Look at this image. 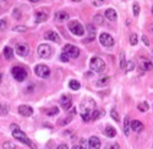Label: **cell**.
<instances>
[{
	"label": "cell",
	"mask_w": 153,
	"mask_h": 149,
	"mask_svg": "<svg viewBox=\"0 0 153 149\" xmlns=\"http://www.w3.org/2000/svg\"><path fill=\"white\" fill-rule=\"evenodd\" d=\"M7 111H9L7 105H5V104H1V105H0V114H1V115H6V114H7Z\"/></svg>",
	"instance_id": "cell-31"
},
{
	"label": "cell",
	"mask_w": 153,
	"mask_h": 149,
	"mask_svg": "<svg viewBox=\"0 0 153 149\" xmlns=\"http://www.w3.org/2000/svg\"><path fill=\"white\" fill-rule=\"evenodd\" d=\"M88 148L90 149H99L100 148V141L98 137H91L90 141H88Z\"/></svg>",
	"instance_id": "cell-14"
},
{
	"label": "cell",
	"mask_w": 153,
	"mask_h": 149,
	"mask_svg": "<svg viewBox=\"0 0 153 149\" xmlns=\"http://www.w3.org/2000/svg\"><path fill=\"white\" fill-rule=\"evenodd\" d=\"M87 30L88 32L91 33V38H90V42L94 39V35H96V30H94V26L93 24H87Z\"/></svg>",
	"instance_id": "cell-24"
},
{
	"label": "cell",
	"mask_w": 153,
	"mask_h": 149,
	"mask_svg": "<svg viewBox=\"0 0 153 149\" xmlns=\"http://www.w3.org/2000/svg\"><path fill=\"white\" fill-rule=\"evenodd\" d=\"M92 4L94 6H100V5H103V1H92Z\"/></svg>",
	"instance_id": "cell-45"
},
{
	"label": "cell",
	"mask_w": 153,
	"mask_h": 149,
	"mask_svg": "<svg viewBox=\"0 0 153 149\" xmlns=\"http://www.w3.org/2000/svg\"><path fill=\"white\" fill-rule=\"evenodd\" d=\"M94 108H96V104L92 99H86V100L82 102L81 106H80V114H81V117L83 119V121H90L91 120V114L94 111Z\"/></svg>",
	"instance_id": "cell-2"
},
{
	"label": "cell",
	"mask_w": 153,
	"mask_h": 149,
	"mask_svg": "<svg viewBox=\"0 0 153 149\" xmlns=\"http://www.w3.org/2000/svg\"><path fill=\"white\" fill-rule=\"evenodd\" d=\"M148 104L146 103V102H143V103H140L138 105H137V109L140 110V111H141V113H145V111H147L148 110Z\"/></svg>",
	"instance_id": "cell-25"
},
{
	"label": "cell",
	"mask_w": 153,
	"mask_h": 149,
	"mask_svg": "<svg viewBox=\"0 0 153 149\" xmlns=\"http://www.w3.org/2000/svg\"><path fill=\"white\" fill-rule=\"evenodd\" d=\"M69 87L71 89H74V91H77V89H80V82L79 81H76V80H71L70 82H69Z\"/></svg>",
	"instance_id": "cell-23"
},
{
	"label": "cell",
	"mask_w": 153,
	"mask_h": 149,
	"mask_svg": "<svg viewBox=\"0 0 153 149\" xmlns=\"http://www.w3.org/2000/svg\"><path fill=\"white\" fill-rule=\"evenodd\" d=\"M69 20V14L66 11H58L56 14H55V21L58 22H64V21H66Z\"/></svg>",
	"instance_id": "cell-16"
},
{
	"label": "cell",
	"mask_w": 153,
	"mask_h": 149,
	"mask_svg": "<svg viewBox=\"0 0 153 149\" xmlns=\"http://www.w3.org/2000/svg\"><path fill=\"white\" fill-rule=\"evenodd\" d=\"M71 120H72V117H71V116H66V119H65V120H64V121H60L59 123H60V125H66V123H68V122H70Z\"/></svg>",
	"instance_id": "cell-43"
},
{
	"label": "cell",
	"mask_w": 153,
	"mask_h": 149,
	"mask_svg": "<svg viewBox=\"0 0 153 149\" xmlns=\"http://www.w3.org/2000/svg\"><path fill=\"white\" fill-rule=\"evenodd\" d=\"M72 149H80V147H79V145H74Z\"/></svg>",
	"instance_id": "cell-47"
},
{
	"label": "cell",
	"mask_w": 153,
	"mask_h": 149,
	"mask_svg": "<svg viewBox=\"0 0 153 149\" xmlns=\"http://www.w3.org/2000/svg\"><path fill=\"white\" fill-rule=\"evenodd\" d=\"M152 12H153V7H152Z\"/></svg>",
	"instance_id": "cell-48"
},
{
	"label": "cell",
	"mask_w": 153,
	"mask_h": 149,
	"mask_svg": "<svg viewBox=\"0 0 153 149\" xmlns=\"http://www.w3.org/2000/svg\"><path fill=\"white\" fill-rule=\"evenodd\" d=\"M102 115V113L100 111H98V110H94L93 113H92V115H91V117H92V120H97V119H99V116Z\"/></svg>",
	"instance_id": "cell-34"
},
{
	"label": "cell",
	"mask_w": 153,
	"mask_h": 149,
	"mask_svg": "<svg viewBox=\"0 0 153 149\" xmlns=\"http://www.w3.org/2000/svg\"><path fill=\"white\" fill-rule=\"evenodd\" d=\"M59 113V108H53V109H50L49 111H47V115L48 116H53V115H56Z\"/></svg>",
	"instance_id": "cell-32"
},
{
	"label": "cell",
	"mask_w": 153,
	"mask_h": 149,
	"mask_svg": "<svg viewBox=\"0 0 153 149\" xmlns=\"http://www.w3.org/2000/svg\"><path fill=\"white\" fill-rule=\"evenodd\" d=\"M36 20H37V22H44V21H47V20H48L47 11H44V10L37 11V12H36Z\"/></svg>",
	"instance_id": "cell-15"
},
{
	"label": "cell",
	"mask_w": 153,
	"mask_h": 149,
	"mask_svg": "<svg viewBox=\"0 0 153 149\" xmlns=\"http://www.w3.org/2000/svg\"><path fill=\"white\" fill-rule=\"evenodd\" d=\"M19 113L23 116H31L33 114V109L28 105H20L19 106Z\"/></svg>",
	"instance_id": "cell-13"
},
{
	"label": "cell",
	"mask_w": 153,
	"mask_h": 149,
	"mask_svg": "<svg viewBox=\"0 0 153 149\" xmlns=\"http://www.w3.org/2000/svg\"><path fill=\"white\" fill-rule=\"evenodd\" d=\"M130 127H131L132 131H135V132H141V131L143 130V123H142L141 121H138V120H134V121L131 122Z\"/></svg>",
	"instance_id": "cell-17"
},
{
	"label": "cell",
	"mask_w": 153,
	"mask_h": 149,
	"mask_svg": "<svg viewBox=\"0 0 153 149\" xmlns=\"http://www.w3.org/2000/svg\"><path fill=\"white\" fill-rule=\"evenodd\" d=\"M16 53L19 56H27L30 53V48L26 44H19L16 46Z\"/></svg>",
	"instance_id": "cell-11"
},
{
	"label": "cell",
	"mask_w": 153,
	"mask_h": 149,
	"mask_svg": "<svg viewBox=\"0 0 153 149\" xmlns=\"http://www.w3.org/2000/svg\"><path fill=\"white\" fill-rule=\"evenodd\" d=\"M90 67L93 72H97V73H102V72H104L105 70V64H104V61L102 60L100 58H92L91 59V63H90Z\"/></svg>",
	"instance_id": "cell-3"
},
{
	"label": "cell",
	"mask_w": 153,
	"mask_h": 149,
	"mask_svg": "<svg viewBox=\"0 0 153 149\" xmlns=\"http://www.w3.org/2000/svg\"><path fill=\"white\" fill-rule=\"evenodd\" d=\"M105 134L108 136L109 138H113V137H115L117 136V131L113 126H107L105 127Z\"/></svg>",
	"instance_id": "cell-21"
},
{
	"label": "cell",
	"mask_w": 153,
	"mask_h": 149,
	"mask_svg": "<svg viewBox=\"0 0 153 149\" xmlns=\"http://www.w3.org/2000/svg\"><path fill=\"white\" fill-rule=\"evenodd\" d=\"M94 22L97 24H103V17H102L100 15H96L94 16Z\"/></svg>",
	"instance_id": "cell-36"
},
{
	"label": "cell",
	"mask_w": 153,
	"mask_h": 149,
	"mask_svg": "<svg viewBox=\"0 0 153 149\" xmlns=\"http://www.w3.org/2000/svg\"><path fill=\"white\" fill-rule=\"evenodd\" d=\"M124 133H125L126 137L130 133V119H129V116H126L124 120Z\"/></svg>",
	"instance_id": "cell-20"
},
{
	"label": "cell",
	"mask_w": 153,
	"mask_h": 149,
	"mask_svg": "<svg viewBox=\"0 0 153 149\" xmlns=\"http://www.w3.org/2000/svg\"><path fill=\"white\" fill-rule=\"evenodd\" d=\"M99 42H100L102 45H103V46H107V48L113 46V44H114L113 37H111L110 34H108V33H102V34L99 35Z\"/></svg>",
	"instance_id": "cell-9"
},
{
	"label": "cell",
	"mask_w": 153,
	"mask_h": 149,
	"mask_svg": "<svg viewBox=\"0 0 153 149\" xmlns=\"http://www.w3.org/2000/svg\"><path fill=\"white\" fill-rule=\"evenodd\" d=\"M60 104H61V106L65 109V110L70 109L71 108V104H72V98L70 95H68V94H64L60 98Z\"/></svg>",
	"instance_id": "cell-10"
},
{
	"label": "cell",
	"mask_w": 153,
	"mask_h": 149,
	"mask_svg": "<svg viewBox=\"0 0 153 149\" xmlns=\"http://www.w3.org/2000/svg\"><path fill=\"white\" fill-rule=\"evenodd\" d=\"M56 149H69V147H68L66 144H60V145H59Z\"/></svg>",
	"instance_id": "cell-44"
},
{
	"label": "cell",
	"mask_w": 153,
	"mask_h": 149,
	"mask_svg": "<svg viewBox=\"0 0 153 149\" xmlns=\"http://www.w3.org/2000/svg\"><path fill=\"white\" fill-rule=\"evenodd\" d=\"M38 55H39V58L42 59H48L52 56L53 54V48L48 45V44H41L39 46H38V50H37Z\"/></svg>",
	"instance_id": "cell-6"
},
{
	"label": "cell",
	"mask_w": 153,
	"mask_h": 149,
	"mask_svg": "<svg viewBox=\"0 0 153 149\" xmlns=\"http://www.w3.org/2000/svg\"><path fill=\"white\" fill-rule=\"evenodd\" d=\"M14 17H15V18H17V20H20V18H21V12H20V10H19V9H15V10H14Z\"/></svg>",
	"instance_id": "cell-41"
},
{
	"label": "cell",
	"mask_w": 153,
	"mask_h": 149,
	"mask_svg": "<svg viewBox=\"0 0 153 149\" xmlns=\"http://www.w3.org/2000/svg\"><path fill=\"white\" fill-rule=\"evenodd\" d=\"M12 31H15V32H26L27 27L26 26H16V27H14Z\"/></svg>",
	"instance_id": "cell-33"
},
{
	"label": "cell",
	"mask_w": 153,
	"mask_h": 149,
	"mask_svg": "<svg viewBox=\"0 0 153 149\" xmlns=\"http://www.w3.org/2000/svg\"><path fill=\"white\" fill-rule=\"evenodd\" d=\"M4 56L7 59V60H11L14 58V50L10 48V46H5L4 48Z\"/></svg>",
	"instance_id": "cell-22"
},
{
	"label": "cell",
	"mask_w": 153,
	"mask_h": 149,
	"mask_svg": "<svg viewBox=\"0 0 153 149\" xmlns=\"http://www.w3.org/2000/svg\"><path fill=\"white\" fill-rule=\"evenodd\" d=\"M11 127V131H12V137H15L17 141H20L21 143H23V144H27L31 149H36L37 147H36V144L27 137L26 134H25V132L23 131H21L20 130V127L17 126V125H15V123H12V125L10 126Z\"/></svg>",
	"instance_id": "cell-1"
},
{
	"label": "cell",
	"mask_w": 153,
	"mask_h": 149,
	"mask_svg": "<svg viewBox=\"0 0 153 149\" xmlns=\"http://www.w3.org/2000/svg\"><path fill=\"white\" fill-rule=\"evenodd\" d=\"M120 69H123V70L126 69V59H125V54L123 52L120 53Z\"/></svg>",
	"instance_id": "cell-26"
},
{
	"label": "cell",
	"mask_w": 153,
	"mask_h": 149,
	"mask_svg": "<svg viewBox=\"0 0 153 149\" xmlns=\"http://www.w3.org/2000/svg\"><path fill=\"white\" fill-rule=\"evenodd\" d=\"M79 147H80V149H87V147H88V142H87L86 139H81Z\"/></svg>",
	"instance_id": "cell-35"
},
{
	"label": "cell",
	"mask_w": 153,
	"mask_h": 149,
	"mask_svg": "<svg viewBox=\"0 0 153 149\" xmlns=\"http://www.w3.org/2000/svg\"><path fill=\"white\" fill-rule=\"evenodd\" d=\"M3 149H16V147H15L14 143H11V142H5L3 144Z\"/></svg>",
	"instance_id": "cell-29"
},
{
	"label": "cell",
	"mask_w": 153,
	"mask_h": 149,
	"mask_svg": "<svg viewBox=\"0 0 153 149\" xmlns=\"http://www.w3.org/2000/svg\"><path fill=\"white\" fill-rule=\"evenodd\" d=\"M126 67H127V71H131L135 69V64L132 63V61H129V63L126 64Z\"/></svg>",
	"instance_id": "cell-40"
},
{
	"label": "cell",
	"mask_w": 153,
	"mask_h": 149,
	"mask_svg": "<svg viewBox=\"0 0 153 149\" xmlns=\"http://www.w3.org/2000/svg\"><path fill=\"white\" fill-rule=\"evenodd\" d=\"M60 60L62 61V63H69V60H70V58H69L68 55H65V54H64V53H62V54L60 55Z\"/></svg>",
	"instance_id": "cell-39"
},
{
	"label": "cell",
	"mask_w": 153,
	"mask_h": 149,
	"mask_svg": "<svg viewBox=\"0 0 153 149\" xmlns=\"http://www.w3.org/2000/svg\"><path fill=\"white\" fill-rule=\"evenodd\" d=\"M137 42H138V38H137V34H131V37H130V44L131 45H136L137 44Z\"/></svg>",
	"instance_id": "cell-30"
},
{
	"label": "cell",
	"mask_w": 153,
	"mask_h": 149,
	"mask_svg": "<svg viewBox=\"0 0 153 149\" xmlns=\"http://www.w3.org/2000/svg\"><path fill=\"white\" fill-rule=\"evenodd\" d=\"M110 116L113 117V120H114V121H117V122H119V121H120L119 114L117 113V110H115V109H111V111H110Z\"/></svg>",
	"instance_id": "cell-27"
},
{
	"label": "cell",
	"mask_w": 153,
	"mask_h": 149,
	"mask_svg": "<svg viewBox=\"0 0 153 149\" xmlns=\"http://www.w3.org/2000/svg\"><path fill=\"white\" fill-rule=\"evenodd\" d=\"M62 53L68 55L70 59L71 58H77L80 55V50H79V48L77 46H75L72 44H66L65 46L62 48Z\"/></svg>",
	"instance_id": "cell-7"
},
{
	"label": "cell",
	"mask_w": 153,
	"mask_h": 149,
	"mask_svg": "<svg viewBox=\"0 0 153 149\" xmlns=\"http://www.w3.org/2000/svg\"><path fill=\"white\" fill-rule=\"evenodd\" d=\"M152 54H153V52H152Z\"/></svg>",
	"instance_id": "cell-49"
},
{
	"label": "cell",
	"mask_w": 153,
	"mask_h": 149,
	"mask_svg": "<svg viewBox=\"0 0 153 149\" xmlns=\"http://www.w3.org/2000/svg\"><path fill=\"white\" fill-rule=\"evenodd\" d=\"M6 28V21L5 20H0V31H4Z\"/></svg>",
	"instance_id": "cell-42"
},
{
	"label": "cell",
	"mask_w": 153,
	"mask_h": 149,
	"mask_svg": "<svg viewBox=\"0 0 153 149\" xmlns=\"http://www.w3.org/2000/svg\"><path fill=\"white\" fill-rule=\"evenodd\" d=\"M138 14H140V6L137 5V3H134V15L138 16Z\"/></svg>",
	"instance_id": "cell-37"
},
{
	"label": "cell",
	"mask_w": 153,
	"mask_h": 149,
	"mask_svg": "<svg viewBox=\"0 0 153 149\" xmlns=\"http://www.w3.org/2000/svg\"><path fill=\"white\" fill-rule=\"evenodd\" d=\"M68 27H69L70 32L75 35H83L85 34V28L79 21H70Z\"/></svg>",
	"instance_id": "cell-4"
},
{
	"label": "cell",
	"mask_w": 153,
	"mask_h": 149,
	"mask_svg": "<svg viewBox=\"0 0 153 149\" xmlns=\"http://www.w3.org/2000/svg\"><path fill=\"white\" fill-rule=\"evenodd\" d=\"M11 73H12V76H14V78L19 82H22V81H25L27 78V71L23 67H19V66L12 67Z\"/></svg>",
	"instance_id": "cell-5"
},
{
	"label": "cell",
	"mask_w": 153,
	"mask_h": 149,
	"mask_svg": "<svg viewBox=\"0 0 153 149\" xmlns=\"http://www.w3.org/2000/svg\"><path fill=\"white\" fill-rule=\"evenodd\" d=\"M120 147H119V144L118 143H111V144H109V145H107L104 149H119Z\"/></svg>",
	"instance_id": "cell-38"
},
{
	"label": "cell",
	"mask_w": 153,
	"mask_h": 149,
	"mask_svg": "<svg viewBox=\"0 0 153 149\" xmlns=\"http://www.w3.org/2000/svg\"><path fill=\"white\" fill-rule=\"evenodd\" d=\"M34 72L37 76H39L42 78H48L49 77V74H50V70L47 65H37L36 69H34Z\"/></svg>",
	"instance_id": "cell-8"
},
{
	"label": "cell",
	"mask_w": 153,
	"mask_h": 149,
	"mask_svg": "<svg viewBox=\"0 0 153 149\" xmlns=\"http://www.w3.org/2000/svg\"><path fill=\"white\" fill-rule=\"evenodd\" d=\"M140 67H141L143 71H149V70L153 69V65H152V63L149 60H143L142 63L140 64Z\"/></svg>",
	"instance_id": "cell-19"
},
{
	"label": "cell",
	"mask_w": 153,
	"mask_h": 149,
	"mask_svg": "<svg viewBox=\"0 0 153 149\" xmlns=\"http://www.w3.org/2000/svg\"><path fill=\"white\" fill-rule=\"evenodd\" d=\"M142 39H143V43H145L146 45H148V44H149V41L147 39V37H146V35H143V37H142Z\"/></svg>",
	"instance_id": "cell-46"
},
{
	"label": "cell",
	"mask_w": 153,
	"mask_h": 149,
	"mask_svg": "<svg viewBox=\"0 0 153 149\" xmlns=\"http://www.w3.org/2000/svg\"><path fill=\"white\" fill-rule=\"evenodd\" d=\"M44 38L45 39H49V41H53L55 43H59L60 42V37L56 32H53V31H49V32H45L44 33Z\"/></svg>",
	"instance_id": "cell-12"
},
{
	"label": "cell",
	"mask_w": 153,
	"mask_h": 149,
	"mask_svg": "<svg viewBox=\"0 0 153 149\" xmlns=\"http://www.w3.org/2000/svg\"><path fill=\"white\" fill-rule=\"evenodd\" d=\"M105 17L109 21L114 22V21H117L118 15H117V12H115V10H114V9H108V10H105Z\"/></svg>",
	"instance_id": "cell-18"
},
{
	"label": "cell",
	"mask_w": 153,
	"mask_h": 149,
	"mask_svg": "<svg viewBox=\"0 0 153 149\" xmlns=\"http://www.w3.org/2000/svg\"><path fill=\"white\" fill-rule=\"evenodd\" d=\"M108 82H109V77H104V78L97 81V82H96V86H105Z\"/></svg>",
	"instance_id": "cell-28"
}]
</instances>
